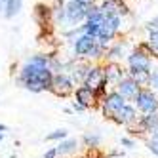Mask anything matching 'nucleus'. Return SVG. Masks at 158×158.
<instances>
[{
  "label": "nucleus",
  "instance_id": "obj_1",
  "mask_svg": "<svg viewBox=\"0 0 158 158\" xmlns=\"http://www.w3.org/2000/svg\"><path fill=\"white\" fill-rule=\"evenodd\" d=\"M52 80H53V73L50 69H40V67H35L31 63H25L19 73V82L35 94L50 89Z\"/></svg>",
  "mask_w": 158,
  "mask_h": 158
},
{
  "label": "nucleus",
  "instance_id": "obj_2",
  "mask_svg": "<svg viewBox=\"0 0 158 158\" xmlns=\"http://www.w3.org/2000/svg\"><path fill=\"white\" fill-rule=\"evenodd\" d=\"M133 101H135V107L143 114H154V112H158V95L149 88H141V92L137 94V97Z\"/></svg>",
  "mask_w": 158,
  "mask_h": 158
},
{
  "label": "nucleus",
  "instance_id": "obj_3",
  "mask_svg": "<svg viewBox=\"0 0 158 158\" xmlns=\"http://www.w3.org/2000/svg\"><path fill=\"white\" fill-rule=\"evenodd\" d=\"M88 15V6L76 2V0H69L65 2V23H69L73 27H80V23L86 21Z\"/></svg>",
  "mask_w": 158,
  "mask_h": 158
},
{
  "label": "nucleus",
  "instance_id": "obj_4",
  "mask_svg": "<svg viewBox=\"0 0 158 158\" xmlns=\"http://www.w3.org/2000/svg\"><path fill=\"white\" fill-rule=\"evenodd\" d=\"M97 44V38L94 36H88V35H78L73 40V52L76 57H89Z\"/></svg>",
  "mask_w": 158,
  "mask_h": 158
},
{
  "label": "nucleus",
  "instance_id": "obj_5",
  "mask_svg": "<svg viewBox=\"0 0 158 158\" xmlns=\"http://www.w3.org/2000/svg\"><path fill=\"white\" fill-rule=\"evenodd\" d=\"M50 89L55 95L65 97V95H69V94L74 92V82H73V78L69 74L57 73V74H53V80H52V88Z\"/></svg>",
  "mask_w": 158,
  "mask_h": 158
},
{
  "label": "nucleus",
  "instance_id": "obj_6",
  "mask_svg": "<svg viewBox=\"0 0 158 158\" xmlns=\"http://www.w3.org/2000/svg\"><path fill=\"white\" fill-rule=\"evenodd\" d=\"M128 67L130 71H149L151 73V55H147L145 52H141L139 48H135L133 52L128 53Z\"/></svg>",
  "mask_w": 158,
  "mask_h": 158
},
{
  "label": "nucleus",
  "instance_id": "obj_7",
  "mask_svg": "<svg viewBox=\"0 0 158 158\" xmlns=\"http://www.w3.org/2000/svg\"><path fill=\"white\" fill-rule=\"evenodd\" d=\"M99 6V12L103 15H120V17H126L130 14V8L124 0H101Z\"/></svg>",
  "mask_w": 158,
  "mask_h": 158
},
{
  "label": "nucleus",
  "instance_id": "obj_8",
  "mask_svg": "<svg viewBox=\"0 0 158 158\" xmlns=\"http://www.w3.org/2000/svg\"><path fill=\"white\" fill-rule=\"evenodd\" d=\"M84 86H88L89 89H97L101 88H107V82H105V71L101 67H89V71L86 74V80H84Z\"/></svg>",
  "mask_w": 158,
  "mask_h": 158
},
{
  "label": "nucleus",
  "instance_id": "obj_9",
  "mask_svg": "<svg viewBox=\"0 0 158 158\" xmlns=\"http://www.w3.org/2000/svg\"><path fill=\"white\" fill-rule=\"evenodd\" d=\"M124 105H126V99H124L118 92H110V94H107L103 97V110H105V114L114 116Z\"/></svg>",
  "mask_w": 158,
  "mask_h": 158
},
{
  "label": "nucleus",
  "instance_id": "obj_10",
  "mask_svg": "<svg viewBox=\"0 0 158 158\" xmlns=\"http://www.w3.org/2000/svg\"><path fill=\"white\" fill-rule=\"evenodd\" d=\"M116 88H118V94L124 99H135V97H137V94L141 92V88L137 86V82H133L130 76H124L122 80L116 84Z\"/></svg>",
  "mask_w": 158,
  "mask_h": 158
},
{
  "label": "nucleus",
  "instance_id": "obj_11",
  "mask_svg": "<svg viewBox=\"0 0 158 158\" xmlns=\"http://www.w3.org/2000/svg\"><path fill=\"white\" fill-rule=\"evenodd\" d=\"M74 95H76V103L80 105V107H84V109L94 107V105H95V101H97V94L94 92V89H89L88 86H80V88H76Z\"/></svg>",
  "mask_w": 158,
  "mask_h": 158
},
{
  "label": "nucleus",
  "instance_id": "obj_12",
  "mask_svg": "<svg viewBox=\"0 0 158 158\" xmlns=\"http://www.w3.org/2000/svg\"><path fill=\"white\" fill-rule=\"evenodd\" d=\"M141 52H145L147 55H152V57H158V29L149 31V38L145 42H141L137 46Z\"/></svg>",
  "mask_w": 158,
  "mask_h": 158
},
{
  "label": "nucleus",
  "instance_id": "obj_13",
  "mask_svg": "<svg viewBox=\"0 0 158 158\" xmlns=\"http://www.w3.org/2000/svg\"><path fill=\"white\" fill-rule=\"evenodd\" d=\"M103 71H105V82H107V84H118L122 78H124L122 67H120L118 63H109Z\"/></svg>",
  "mask_w": 158,
  "mask_h": 158
},
{
  "label": "nucleus",
  "instance_id": "obj_14",
  "mask_svg": "<svg viewBox=\"0 0 158 158\" xmlns=\"http://www.w3.org/2000/svg\"><path fill=\"white\" fill-rule=\"evenodd\" d=\"M107 57L112 59V63H114L116 59H122V57H128V44L126 42H116L112 44V46L107 48Z\"/></svg>",
  "mask_w": 158,
  "mask_h": 158
},
{
  "label": "nucleus",
  "instance_id": "obj_15",
  "mask_svg": "<svg viewBox=\"0 0 158 158\" xmlns=\"http://www.w3.org/2000/svg\"><path fill=\"white\" fill-rule=\"evenodd\" d=\"M135 118H137V114H135V109H133L131 105H128V103L114 114V120H116L118 124H130V122H133Z\"/></svg>",
  "mask_w": 158,
  "mask_h": 158
},
{
  "label": "nucleus",
  "instance_id": "obj_16",
  "mask_svg": "<svg viewBox=\"0 0 158 158\" xmlns=\"http://www.w3.org/2000/svg\"><path fill=\"white\" fill-rule=\"evenodd\" d=\"M139 126L143 131L158 133V112H154V114H143L139 120Z\"/></svg>",
  "mask_w": 158,
  "mask_h": 158
},
{
  "label": "nucleus",
  "instance_id": "obj_17",
  "mask_svg": "<svg viewBox=\"0 0 158 158\" xmlns=\"http://www.w3.org/2000/svg\"><path fill=\"white\" fill-rule=\"evenodd\" d=\"M21 8H23V0H6L4 2V15L8 19H12L21 12Z\"/></svg>",
  "mask_w": 158,
  "mask_h": 158
},
{
  "label": "nucleus",
  "instance_id": "obj_18",
  "mask_svg": "<svg viewBox=\"0 0 158 158\" xmlns=\"http://www.w3.org/2000/svg\"><path fill=\"white\" fill-rule=\"evenodd\" d=\"M128 76L131 78L133 82H137L139 88L151 84V73L149 71H128Z\"/></svg>",
  "mask_w": 158,
  "mask_h": 158
},
{
  "label": "nucleus",
  "instance_id": "obj_19",
  "mask_svg": "<svg viewBox=\"0 0 158 158\" xmlns=\"http://www.w3.org/2000/svg\"><path fill=\"white\" fill-rule=\"evenodd\" d=\"M52 19L55 21L57 25L65 23V0H57L52 8Z\"/></svg>",
  "mask_w": 158,
  "mask_h": 158
},
{
  "label": "nucleus",
  "instance_id": "obj_20",
  "mask_svg": "<svg viewBox=\"0 0 158 158\" xmlns=\"http://www.w3.org/2000/svg\"><path fill=\"white\" fill-rule=\"evenodd\" d=\"M35 17L40 25H46V21L52 17V8H48L46 4H36L35 8Z\"/></svg>",
  "mask_w": 158,
  "mask_h": 158
},
{
  "label": "nucleus",
  "instance_id": "obj_21",
  "mask_svg": "<svg viewBox=\"0 0 158 158\" xmlns=\"http://www.w3.org/2000/svg\"><path fill=\"white\" fill-rule=\"evenodd\" d=\"M76 147H78L76 139H67V141H61L55 151H57V154H65V152H73V151H76Z\"/></svg>",
  "mask_w": 158,
  "mask_h": 158
},
{
  "label": "nucleus",
  "instance_id": "obj_22",
  "mask_svg": "<svg viewBox=\"0 0 158 158\" xmlns=\"http://www.w3.org/2000/svg\"><path fill=\"white\" fill-rule=\"evenodd\" d=\"M65 137H67V130H55V131H52V133H48V135H46V139H48V141L65 139Z\"/></svg>",
  "mask_w": 158,
  "mask_h": 158
},
{
  "label": "nucleus",
  "instance_id": "obj_23",
  "mask_svg": "<svg viewBox=\"0 0 158 158\" xmlns=\"http://www.w3.org/2000/svg\"><path fill=\"white\" fill-rule=\"evenodd\" d=\"M84 141H86V145H89V147H97L99 145V141H101V137L97 133H94V135H84Z\"/></svg>",
  "mask_w": 158,
  "mask_h": 158
},
{
  "label": "nucleus",
  "instance_id": "obj_24",
  "mask_svg": "<svg viewBox=\"0 0 158 158\" xmlns=\"http://www.w3.org/2000/svg\"><path fill=\"white\" fill-rule=\"evenodd\" d=\"M149 149L158 156V133H152V137L149 139Z\"/></svg>",
  "mask_w": 158,
  "mask_h": 158
},
{
  "label": "nucleus",
  "instance_id": "obj_25",
  "mask_svg": "<svg viewBox=\"0 0 158 158\" xmlns=\"http://www.w3.org/2000/svg\"><path fill=\"white\" fill-rule=\"evenodd\" d=\"M149 86H152L154 92H158V69L151 71V84Z\"/></svg>",
  "mask_w": 158,
  "mask_h": 158
},
{
  "label": "nucleus",
  "instance_id": "obj_26",
  "mask_svg": "<svg viewBox=\"0 0 158 158\" xmlns=\"http://www.w3.org/2000/svg\"><path fill=\"white\" fill-rule=\"evenodd\" d=\"M154 29H158V15L152 17L149 23H147V31H154Z\"/></svg>",
  "mask_w": 158,
  "mask_h": 158
},
{
  "label": "nucleus",
  "instance_id": "obj_27",
  "mask_svg": "<svg viewBox=\"0 0 158 158\" xmlns=\"http://www.w3.org/2000/svg\"><path fill=\"white\" fill-rule=\"evenodd\" d=\"M55 154H57V151H55V149H50L46 154H44V158H55Z\"/></svg>",
  "mask_w": 158,
  "mask_h": 158
},
{
  "label": "nucleus",
  "instance_id": "obj_28",
  "mask_svg": "<svg viewBox=\"0 0 158 158\" xmlns=\"http://www.w3.org/2000/svg\"><path fill=\"white\" fill-rule=\"evenodd\" d=\"M76 2H80L84 6H89V4H95V0H76Z\"/></svg>",
  "mask_w": 158,
  "mask_h": 158
},
{
  "label": "nucleus",
  "instance_id": "obj_29",
  "mask_svg": "<svg viewBox=\"0 0 158 158\" xmlns=\"http://www.w3.org/2000/svg\"><path fill=\"white\" fill-rule=\"evenodd\" d=\"M122 145H126V147H133V141H131V139H126V137H124V139H122Z\"/></svg>",
  "mask_w": 158,
  "mask_h": 158
},
{
  "label": "nucleus",
  "instance_id": "obj_30",
  "mask_svg": "<svg viewBox=\"0 0 158 158\" xmlns=\"http://www.w3.org/2000/svg\"><path fill=\"white\" fill-rule=\"evenodd\" d=\"M8 128L4 126V124H0V141H2V137H4V131H6Z\"/></svg>",
  "mask_w": 158,
  "mask_h": 158
},
{
  "label": "nucleus",
  "instance_id": "obj_31",
  "mask_svg": "<svg viewBox=\"0 0 158 158\" xmlns=\"http://www.w3.org/2000/svg\"><path fill=\"white\" fill-rule=\"evenodd\" d=\"M73 109H74V110H84V107H80V105L76 103V101H74V103H73Z\"/></svg>",
  "mask_w": 158,
  "mask_h": 158
},
{
  "label": "nucleus",
  "instance_id": "obj_32",
  "mask_svg": "<svg viewBox=\"0 0 158 158\" xmlns=\"http://www.w3.org/2000/svg\"><path fill=\"white\" fill-rule=\"evenodd\" d=\"M0 12H4V2L0 0Z\"/></svg>",
  "mask_w": 158,
  "mask_h": 158
},
{
  "label": "nucleus",
  "instance_id": "obj_33",
  "mask_svg": "<svg viewBox=\"0 0 158 158\" xmlns=\"http://www.w3.org/2000/svg\"><path fill=\"white\" fill-rule=\"evenodd\" d=\"M10 158H15V156H10Z\"/></svg>",
  "mask_w": 158,
  "mask_h": 158
},
{
  "label": "nucleus",
  "instance_id": "obj_34",
  "mask_svg": "<svg viewBox=\"0 0 158 158\" xmlns=\"http://www.w3.org/2000/svg\"><path fill=\"white\" fill-rule=\"evenodd\" d=\"M2 2H6V0H2Z\"/></svg>",
  "mask_w": 158,
  "mask_h": 158
}]
</instances>
